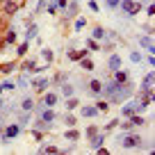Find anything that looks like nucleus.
<instances>
[{
	"label": "nucleus",
	"instance_id": "49530a36",
	"mask_svg": "<svg viewBox=\"0 0 155 155\" xmlns=\"http://www.w3.org/2000/svg\"><path fill=\"white\" fill-rule=\"evenodd\" d=\"M0 105H2V101H0Z\"/></svg>",
	"mask_w": 155,
	"mask_h": 155
},
{
	"label": "nucleus",
	"instance_id": "2eb2a0df",
	"mask_svg": "<svg viewBox=\"0 0 155 155\" xmlns=\"http://www.w3.org/2000/svg\"><path fill=\"white\" fill-rule=\"evenodd\" d=\"M132 114H135V103H128V105H123V107H121V116L130 119Z\"/></svg>",
	"mask_w": 155,
	"mask_h": 155
},
{
	"label": "nucleus",
	"instance_id": "79ce46f5",
	"mask_svg": "<svg viewBox=\"0 0 155 155\" xmlns=\"http://www.w3.org/2000/svg\"><path fill=\"white\" fill-rule=\"evenodd\" d=\"M55 82H64V73H57V75H55Z\"/></svg>",
	"mask_w": 155,
	"mask_h": 155
},
{
	"label": "nucleus",
	"instance_id": "412c9836",
	"mask_svg": "<svg viewBox=\"0 0 155 155\" xmlns=\"http://www.w3.org/2000/svg\"><path fill=\"white\" fill-rule=\"evenodd\" d=\"M78 105H80V101H78V98H73V96H68V98H66V110H68V112L75 110Z\"/></svg>",
	"mask_w": 155,
	"mask_h": 155
},
{
	"label": "nucleus",
	"instance_id": "f257e3e1",
	"mask_svg": "<svg viewBox=\"0 0 155 155\" xmlns=\"http://www.w3.org/2000/svg\"><path fill=\"white\" fill-rule=\"evenodd\" d=\"M132 94H135V84L126 80V82L116 84V91H114V96H112V103H123L126 98H130Z\"/></svg>",
	"mask_w": 155,
	"mask_h": 155
},
{
	"label": "nucleus",
	"instance_id": "c03bdc74",
	"mask_svg": "<svg viewBox=\"0 0 155 155\" xmlns=\"http://www.w3.org/2000/svg\"><path fill=\"white\" fill-rule=\"evenodd\" d=\"M57 5L59 7H66V0H57Z\"/></svg>",
	"mask_w": 155,
	"mask_h": 155
},
{
	"label": "nucleus",
	"instance_id": "423d86ee",
	"mask_svg": "<svg viewBox=\"0 0 155 155\" xmlns=\"http://www.w3.org/2000/svg\"><path fill=\"white\" fill-rule=\"evenodd\" d=\"M44 105L46 107L57 105V94H55V91H44Z\"/></svg>",
	"mask_w": 155,
	"mask_h": 155
},
{
	"label": "nucleus",
	"instance_id": "0eeeda50",
	"mask_svg": "<svg viewBox=\"0 0 155 155\" xmlns=\"http://www.w3.org/2000/svg\"><path fill=\"white\" fill-rule=\"evenodd\" d=\"M89 139H91V148H94V150H98V148L103 146V141H105V135H103V132H96V135L89 137Z\"/></svg>",
	"mask_w": 155,
	"mask_h": 155
},
{
	"label": "nucleus",
	"instance_id": "4468645a",
	"mask_svg": "<svg viewBox=\"0 0 155 155\" xmlns=\"http://www.w3.org/2000/svg\"><path fill=\"white\" fill-rule=\"evenodd\" d=\"M32 39H37V25L28 21V34H25V41H32Z\"/></svg>",
	"mask_w": 155,
	"mask_h": 155
},
{
	"label": "nucleus",
	"instance_id": "6e6552de",
	"mask_svg": "<svg viewBox=\"0 0 155 155\" xmlns=\"http://www.w3.org/2000/svg\"><path fill=\"white\" fill-rule=\"evenodd\" d=\"M139 46H144V48L148 50L150 55L155 53V48H153V41H150V34H146V37H139Z\"/></svg>",
	"mask_w": 155,
	"mask_h": 155
},
{
	"label": "nucleus",
	"instance_id": "f3484780",
	"mask_svg": "<svg viewBox=\"0 0 155 155\" xmlns=\"http://www.w3.org/2000/svg\"><path fill=\"white\" fill-rule=\"evenodd\" d=\"M112 73H114V82H119V84L128 80V73H126V71H121V68H119V71H112Z\"/></svg>",
	"mask_w": 155,
	"mask_h": 155
},
{
	"label": "nucleus",
	"instance_id": "4c0bfd02",
	"mask_svg": "<svg viewBox=\"0 0 155 155\" xmlns=\"http://www.w3.org/2000/svg\"><path fill=\"white\" fill-rule=\"evenodd\" d=\"M84 25H87V21H84V18H78L75 21V30H82Z\"/></svg>",
	"mask_w": 155,
	"mask_h": 155
},
{
	"label": "nucleus",
	"instance_id": "393cba45",
	"mask_svg": "<svg viewBox=\"0 0 155 155\" xmlns=\"http://www.w3.org/2000/svg\"><path fill=\"white\" fill-rule=\"evenodd\" d=\"M130 123H132V126H144V116H139V114H132L130 116Z\"/></svg>",
	"mask_w": 155,
	"mask_h": 155
},
{
	"label": "nucleus",
	"instance_id": "a878e982",
	"mask_svg": "<svg viewBox=\"0 0 155 155\" xmlns=\"http://www.w3.org/2000/svg\"><path fill=\"white\" fill-rule=\"evenodd\" d=\"M14 41H16V32H14V30H7V34H5V44H14Z\"/></svg>",
	"mask_w": 155,
	"mask_h": 155
},
{
	"label": "nucleus",
	"instance_id": "c9c22d12",
	"mask_svg": "<svg viewBox=\"0 0 155 155\" xmlns=\"http://www.w3.org/2000/svg\"><path fill=\"white\" fill-rule=\"evenodd\" d=\"M130 59H132L135 64H141V55H139V53H135V50L130 53Z\"/></svg>",
	"mask_w": 155,
	"mask_h": 155
},
{
	"label": "nucleus",
	"instance_id": "58836bf2",
	"mask_svg": "<svg viewBox=\"0 0 155 155\" xmlns=\"http://www.w3.org/2000/svg\"><path fill=\"white\" fill-rule=\"evenodd\" d=\"M119 2H121V0H107V7H110V9H116Z\"/></svg>",
	"mask_w": 155,
	"mask_h": 155
},
{
	"label": "nucleus",
	"instance_id": "c85d7f7f",
	"mask_svg": "<svg viewBox=\"0 0 155 155\" xmlns=\"http://www.w3.org/2000/svg\"><path fill=\"white\" fill-rule=\"evenodd\" d=\"M41 57H44L46 59V62H53V57H55V55H53V50H50V48H46V50H41Z\"/></svg>",
	"mask_w": 155,
	"mask_h": 155
},
{
	"label": "nucleus",
	"instance_id": "39448f33",
	"mask_svg": "<svg viewBox=\"0 0 155 155\" xmlns=\"http://www.w3.org/2000/svg\"><path fill=\"white\" fill-rule=\"evenodd\" d=\"M141 94H153V73H146L144 82H141Z\"/></svg>",
	"mask_w": 155,
	"mask_h": 155
},
{
	"label": "nucleus",
	"instance_id": "37998d69",
	"mask_svg": "<svg viewBox=\"0 0 155 155\" xmlns=\"http://www.w3.org/2000/svg\"><path fill=\"white\" fill-rule=\"evenodd\" d=\"M57 12V5H48V14H55Z\"/></svg>",
	"mask_w": 155,
	"mask_h": 155
},
{
	"label": "nucleus",
	"instance_id": "1a4fd4ad",
	"mask_svg": "<svg viewBox=\"0 0 155 155\" xmlns=\"http://www.w3.org/2000/svg\"><path fill=\"white\" fill-rule=\"evenodd\" d=\"M87 53H89V50H68V59H73V62H80V59H82V57H87Z\"/></svg>",
	"mask_w": 155,
	"mask_h": 155
},
{
	"label": "nucleus",
	"instance_id": "9b49d317",
	"mask_svg": "<svg viewBox=\"0 0 155 155\" xmlns=\"http://www.w3.org/2000/svg\"><path fill=\"white\" fill-rule=\"evenodd\" d=\"M48 87H50V80H48V78H41V80H37V82H34V89H37L39 94H44Z\"/></svg>",
	"mask_w": 155,
	"mask_h": 155
},
{
	"label": "nucleus",
	"instance_id": "6ab92c4d",
	"mask_svg": "<svg viewBox=\"0 0 155 155\" xmlns=\"http://www.w3.org/2000/svg\"><path fill=\"white\" fill-rule=\"evenodd\" d=\"M16 68V64L14 62H7V64H2V66H0V73H5V75H9L12 71H14Z\"/></svg>",
	"mask_w": 155,
	"mask_h": 155
},
{
	"label": "nucleus",
	"instance_id": "20e7f679",
	"mask_svg": "<svg viewBox=\"0 0 155 155\" xmlns=\"http://www.w3.org/2000/svg\"><path fill=\"white\" fill-rule=\"evenodd\" d=\"M39 119L50 126V123L55 121V112H53V107H46V105H44V107H39Z\"/></svg>",
	"mask_w": 155,
	"mask_h": 155
},
{
	"label": "nucleus",
	"instance_id": "f8f14e48",
	"mask_svg": "<svg viewBox=\"0 0 155 155\" xmlns=\"http://www.w3.org/2000/svg\"><path fill=\"white\" fill-rule=\"evenodd\" d=\"M87 87H89V91H91L94 96H101V89H103V82H101V80H91V82H89Z\"/></svg>",
	"mask_w": 155,
	"mask_h": 155
},
{
	"label": "nucleus",
	"instance_id": "7c9ffc66",
	"mask_svg": "<svg viewBox=\"0 0 155 155\" xmlns=\"http://www.w3.org/2000/svg\"><path fill=\"white\" fill-rule=\"evenodd\" d=\"M87 48L89 50H101V44H98L96 39H89V41H87Z\"/></svg>",
	"mask_w": 155,
	"mask_h": 155
},
{
	"label": "nucleus",
	"instance_id": "5701e85b",
	"mask_svg": "<svg viewBox=\"0 0 155 155\" xmlns=\"http://www.w3.org/2000/svg\"><path fill=\"white\" fill-rule=\"evenodd\" d=\"M62 94H64V96H73V94H75V89H73V84H68V82H64L62 84Z\"/></svg>",
	"mask_w": 155,
	"mask_h": 155
},
{
	"label": "nucleus",
	"instance_id": "a211bd4d",
	"mask_svg": "<svg viewBox=\"0 0 155 155\" xmlns=\"http://www.w3.org/2000/svg\"><path fill=\"white\" fill-rule=\"evenodd\" d=\"M21 110H23V112H32V110H34V101H32V98H23Z\"/></svg>",
	"mask_w": 155,
	"mask_h": 155
},
{
	"label": "nucleus",
	"instance_id": "e433bc0d",
	"mask_svg": "<svg viewBox=\"0 0 155 155\" xmlns=\"http://www.w3.org/2000/svg\"><path fill=\"white\" fill-rule=\"evenodd\" d=\"M96 132H101V130H98V126H89L87 128V137H94Z\"/></svg>",
	"mask_w": 155,
	"mask_h": 155
},
{
	"label": "nucleus",
	"instance_id": "473e14b6",
	"mask_svg": "<svg viewBox=\"0 0 155 155\" xmlns=\"http://www.w3.org/2000/svg\"><path fill=\"white\" fill-rule=\"evenodd\" d=\"M64 123H66L68 128H73V126H75V116H73V114H66V116H64Z\"/></svg>",
	"mask_w": 155,
	"mask_h": 155
},
{
	"label": "nucleus",
	"instance_id": "7ed1b4c3",
	"mask_svg": "<svg viewBox=\"0 0 155 155\" xmlns=\"http://www.w3.org/2000/svg\"><path fill=\"white\" fill-rule=\"evenodd\" d=\"M141 141H144V139H141L139 135H126L123 141H121V146H123V148H139Z\"/></svg>",
	"mask_w": 155,
	"mask_h": 155
},
{
	"label": "nucleus",
	"instance_id": "aec40b11",
	"mask_svg": "<svg viewBox=\"0 0 155 155\" xmlns=\"http://www.w3.org/2000/svg\"><path fill=\"white\" fill-rule=\"evenodd\" d=\"M80 66H82L84 71H94V62H91L89 57H82V59H80Z\"/></svg>",
	"mask_w": 155,
	"mask_h": 155
},
{
	"label": "nucleus",
	"instance_id": "4be33fe9",
	"mask_svg": "<svg viewBox=\"0 0 155 155\" xmlns=\"http://www.w3.org/2000/svg\"><path fill=\"white\" fill-rule=\"evenodd\" d=\"M105 34H107L105 30H103L101 25H96V28H94V37L91 39H96V41H98V39H105Z\"/></svg>",
	"mask_w": 155,
	"mask_h": 155
},
{
	"label": "nucleus",
	"instance_id": "9d476101",
	"mask_svg": "<svg viewBox=\"0 0 155 155\" xmlns=\"http://www.w3.org/2000/svg\"><path fill=\"white\" fill-rule=\"evenodd\" d=\"M107 66H110V71H119V68H121V55H112Z\"/></svg>",
	"mask_w": 155,
	"mask_h": 155
},
{
	"label": "nucleus",
	"instance_id": "ddd939ff",
	"mask_svg": "<svg viewBox=\"0 0 155 155\" xmlns=\"http://www.w3.org/2000/svg\"><path fill=\"white\" fill-rule=\"evenodd\" d=\"M2 5H5V14H7V16H12L16 9H18V2H14V0H5Z\"/></svg>",
	"mask_w": 155,
	"mask_h": 155
},
{
	"label": "nucleus",
	"instance_id": "f704fd0d",
	"mask_svg": "<svg viewBox=\"0 0 155 155\" xmlns=\"http://www.w3.org/2000/svg\"><path fill=\"white\" fill-rule=\"evenodd\" d=\"M46 128H48V123H44V121H41V119H39V121H37V123H34V130H37V132H41V130H46Z\"/></svg>",
	"mask_w": 155,
	"mask_h": 155
},
{
	"label": "nucleus",
	"instance_id": "cd10ccee",
	"mask_svg": "<svg viewBox=\"0 0 155 155\" xmlns=\"http://www.w3.org/2000/svg\"><path fill=\"white\" fill-rule=\"evenodd\" d=\"M39 150H41V153H59V148H57V146H53V144H48V146H41Z\"/></svg>",
	"mask_w": 155,
	"mask_h": 155
},
{
	"label": "nucleus",
	"instance_id": "72a5a7b5",
	"mask_svg": "<svg viewBox=\"0 0 155 155\" xmlns=\"http://www.w3.org/2000/svg\"><path fill=\"white\" fill-rule=\"evenodd\" d=\"M28 46H30V41H23V44H21V46H18V50H16V53H18V55H21V57H23V55H25V53H28Z\"/></svg>",
	"mask_w": 155,
	"mask_h": 155
},
{
	"label": "nucleus",
	"instance_id": "b1692460",
	"mask_svg": "<svg viewBox=\"0 0 155 155\" xmlns=\"http://www.w3.org/2000/svg\"><path fill=\"white\" fill-rule=\"evenodd\" d=\"M75 14H78V2H71V5H68V14H66V21H68V18H75Z\"/></svg>",
	"mask_w": 155,
	"mask_h": 155
},
{
	"label": "nucleus",
	"instance_id": "a19ab883",
	"mask_svg": "<svg viewBox=\"0 0 155 155\" xmlns=\"http://www.w3.org/2000/svg\"><path fill=\"white\" fill-rule=\"evenodd\" d=\"M0 87H2V89H14V82H12V80H7V82L0 84Z\"/></svg>",
	"mask_w": 155,
	"mask_h": 155
},
{
	"label": "nucleus",
	"instance_id": "2f4dec72",
	"mask_svg": "<svg viewBox=\"0 0 155 155\" xmlns=\"http://www.w3.org/2000/svg\"><path fill=\"white\" fill-rule=\"evenodd\" d=\"M34 68H37V62H34V59H28V62L23 64V71H34Z\"/></svg>",
	"mask_w": 155,
	"mask_h": 155
},
{
	"label": "nucleus",
	"instance_id": "f03ea898",
	"mask_svg": "<svg viewBox=\"0 0 155 155\" xmlns=\"http://www.w3.org/2000/svg\"><path fill=\"white\" fill-rule=\"evenodd\" d=\"M119 7H121V12L128 14V16H135V14L141 12V2H137V0H121Z\"/></svg>",
	"mask_w": 155,
	"mask_h": 155
},
{
	"label": "nucleus",
	"instance_id": "bb28decb",
	"mask_svg": "<svg viewBox=\"0 0 155 155\" xmlns=\"http://www.w3.org/2000/svg\"><path fill=\"white\" fill-rule=\"evenodd\" d=\"M64 137H66L68 141H78V139H80V132H78V130H68Z\"/></svg>",
	"mask_w": 155,
	"mask_h": 155
},
{
	"label": "nucleus",
	"instance_id": "dca6fc26",
	"mask_svg": "<svg viewBox=\"0 0 155 155\" xmlns=\"http://www.w3.org/2000/svg\"><path fill=\"white\" fill-rule=\"evenodd\" d=\"M80 114L87 116V119H91V116L98 114V110H96V107H91V105H87V107H82V110H80Z\"/></svg>",
	"mask_w": 155,
	"mask_h": 155
},
{
	"label": "nucleus",
	"instance_id": "a18cd8bd",
	"mask_svg": "<svg viewBox=\"0 0 155 155\" xmlns=\"http://www.w3.org/2000/svg\"><path fill=\"white\" fill-rule=\"evenodd\" d=\"M0 2H5V0H0Z\"/></svg>",
	"mask_w": 155,
	"mask_h": 155
},
{
	"label": "nucleus",
	"instance_id": "c756f323",
	"mask_svg": "<svg viewBox=\"0 0 155 155\" xmlns=\"http://www.w3.org/2000/svg\"><path fill=\"white\" fill-rule=\"evenodd\" d=\"M96 110L98 112H107V110H110V103H107V101H98L96 103Z\"/></svg>",
	"mask_w": 155,
	"mask_h": 155
},
{
	"label": "nucleus",
	"instance_id": "ea45409f",
	"mask_svg": "<svg viewBox=\"0 0 155 155\" xmlns=\"http://www.w3.org/2000/svg\"><path fill=\"white\" fill-rule=\"evenodd\" d=\"M116 126H119V119H114V121H110V123H107V128H105V130H114Z\"/></svg>",
	"mask_w": 155,
	"mask_h": 155
}]
</instances>
